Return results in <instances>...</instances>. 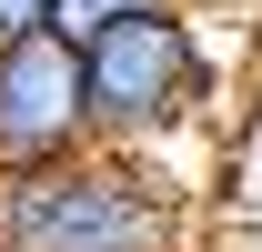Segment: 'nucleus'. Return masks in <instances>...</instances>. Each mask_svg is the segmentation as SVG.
I'll use <instances>...</instances> for the list:
<instances>
[{
	"label": "nucleus",
	"instance_id": "nucleus-5",
	"mask_svg": "<svg viewBox=\"0 0 262 252\" xmlns=\"http://www.w3.org/2000/svg\"><path fill=\"white\" fill-rule=\"evenodd\" d=\"M51 10H61V0H0V51H20V40H51Z\"/></svg>",
	"mask_w": 262,
	"mask_h": 252
},
{
	"label": "nucleus",
	"instance_id": "nucleus-2",
	"mask_svg": "<svg viewBox=\"0 0 262 252\" xmlns=\"http://www.w3.org/2000/svg\"><path fill=\"white\" fill-rule=\"evenodd\" d=\"M91 61V121H101V152H121V141H151L171 131L182 111L202 101V51L182 31V10H141L121 31L81 51Z\"/></svg>",
	"mask_w": 262,
	"mask_h": 252
},
{
	"label": "nucleus",
	"instance_id": "nucleus-3",
	"mask_svg": "<svg viewBox=\"0 0 262 252\" xmlns=\"http://www.w3.org/2000/svg\"><path fill=\"white\" fill-rule=\"evenodd\" d=\"M101 121H91V61L71 40H20L0 51V182L20 172H61L91 161Z\"/></svg>",
	"mask_w": 262,
	"mask_h": 252
},
{
	"label": "nucleus",
	"instance_id": "nucleus-1",
	"mask_svg": "<svg viewBox=\"0 0 262 252\" xmlns=\"http://www.w3.org/2000/svg\"><path fill=\"white\" fill-rule=\"evenodd\" d=\"M171 212L121 152L0 182V252H162Z\"/></svg>",
	"mask_w": 262,
	"mask_h": 252
},
{
	"label": "nucleus",
	"instance_id": "nucleus-4",
	"mask_svg": "<svg viewBox=\"0 0 262 252\" xmlns=\"http://www.w3.org/2000/svg\"><path fill=\"white\" fill-rule=\"evenodd\" d=\"M141 10H171V0H61V10H51V40L101 51V40L121 31V20H141Z\"/></svg>",
	"mask_w": 262,
	"mask_h": 252
}]
</instances>
